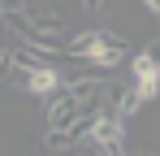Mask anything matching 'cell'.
I'll return each mask as SVG.
<instances>
[{
	"label": "cell",
	"mask_w": 160,
	"mask_h": 156,
	"mask_svg": "<svg viewBox=\"0 0 160 156\" xmlns=\"http://www.w3.org/2000/svg\"><path fill=\"white\" fill-rule=\"evenodd\" d=\"M65 52L74 56V61H82V65H91V70H112V65H121L126 61V52H130V44L121 39V35H108V30H82V35H74L69 44H65Z\"/></svg>",
	"instance_id": "obj_1"
},
{
	"label": "cell",
	"mask_w": 160,
	"mask_h": 156,
	"mask_svg": "<svg viewBox=\"0 0 160 156\" xmlns=\"http://www.w3.org/2000/svg\"><path fill=\"white\" fill-rule=\"evenodd\" d=\"M78 134L82 143H91V148H104V152H121V143H126V122L112 113V108H100V113H87L78 122Z\"/></svg>",
	"instance_id": "obj_2"
},
{
	"label": "cell",
	"mask_w": 160,
	"mask_h": 156,
	"mask_svg": "<svg viewBox=\"0 0 160 156\" xmlns=\"http://www.w3.org/2000/svg\"><path fill=\"white\" fill-rule=\"evenodd\" d=\"M130 74H134V87H138V96L143 100H152V96H160V56L156 52H138L130 61Z\"/></svg>",
	"instance_id": "obj_3"
},
{
	"label": "cell",
	"mask_w": 160,
	"mask_h": 156,
	"mask_svg": "<svg viewBox=\"0 0 160 156\" xmlns=\"http://www.w3.org/2000/svg\"><path fill=\"white\" fill-rule=\"evenodd\" d=\"M43 117H48V130H74L82 117H87V108H82L69 91H61V96L48 100V113H43Z\"/></svg>",
	"instance_id": "obj_4"
},
{
	"label": "cell",
	"mask_w": 160,
	"mask_h": 156,
	"mask_svg": "<svg viewBox=\"0 0 160 156\" xmlns=\"http://www.w3.org/2000/svg\"><path fill=\"white\" fill-rule=\"evenodd\" d=\"M22 91L39 96V100H52V96L65 91V70H56V65H35L26 74V82H22Z\"/></svg>",
	"instance_id": "obj_5"
},
{
	"label": "cell",
	"mask_w": 160,
	"mask_h": 156,
	"mask_svg": "<svg viewBox=\"0 0 160 156\" xmlns=\"http://www.w3.org/2000/svg\"><path fill=\"white\" fill-rule=\"evenodd\" d=\"M143 96H138V87H121V91H117V100H112V113H117V117H121V122H126V117H134V113H143Z\"/></svg>",
	"instance_id": "obj_6"
},
{
	"label": "cell",
	"mask_w": 160,
	"mask_h": 156,
	"mask_svg": "<svg viewBox=\"0 0 160 156\" xmlns=\"http://www.w3.org/2000/svg\"><path fill=\"white\" fill-rule=\"evenodd\" d=\"M74 143H78V126L74 130H48V134H43V148H48V152H69Z\"/></svg>",
	"instance_id": "obj_7"
},
{
	"label": "cell",
	"mask_w": 160,
	"mask_h": 156,
	"mask_svg": "<svg viewBox=\"0 0 160 156\" xmlns=\"http://www.w3.org/2000/svg\"><path fill=\"white\" fill-rule=\"evenodd\" d=\"M13 78V48H0V82Z\"/></svg>",
	"instance_id": "obj_8"
},
{
	"label": "cell",
	"mask_w": 160,
	"mask_h": 156,
	"mask_svg": "<svg viewBox=\"0 0 160 156\" xmlns=\"http://www.w3.org/2000/svg\"><path fill=\"white\" fill-rule=\"evenodd\" d=\"M22 9H26V0H0V18L4 13H22Z\"/></svg>",
	"instance_id": "obj_9"
},
{
	"label": "cell",
	"mask_w": 160,
	"mask_h": 156,
	"mask_svg": "<svg viewBox=\"0 0 160 156\" xmlns=\"http://www.w3.org/2000/svg\"><path fill=\"white\" fill-rule=\"evenodd\" d=\"M143 9H147L152 18H160V0H143Z\"/></svg>",
	"instance_id": "obj_10"
},
{
	"label": "cell",
	"mask_w": 160,
	"mask_h": 156,
	"mask_svg": "<svg viewBox=\"0 0 160 156\" xmlns=\"http://www.w3.org/2000/svg\"><path fill=\"white\" fill-rule=\"evenodd\" d=\"M82 9L87 13H100V0H82Z\"/></svg>",
	"instance_id": "obj_11"
},
{
	"label": "cell",
	"mask_w": 160,
	"mask_h": 156,
	"mask_svg": "<svg viewBox=\"0 0 160 156\" xmlns=\"http://www.w3.org/2000/svg\"><path fill=\"white\" fill-rule=\"evenodd\" d=\"M112 156H130V152H112Z\"/></svg>",
	"instance_id": "obj_12"
}]
</instances>
